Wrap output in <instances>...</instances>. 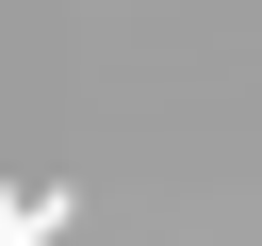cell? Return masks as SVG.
Returning a JSON list of instances; mask_svg holds the SVG:
<instances>
[{"label": "cell", "instance_id": "1", "mask_svg": "<svg viewBox=\"0 0 262 246\" xmlns=\"http://www.w3.org/2000/svg\"><path fill=\"white\" fill-rule=\"evenodd\" d=\"M49 230H66V180H16L0 197V246H49Z\"/></svg>", "mask_w": 262, "mask_h": 246}]
</instances>
